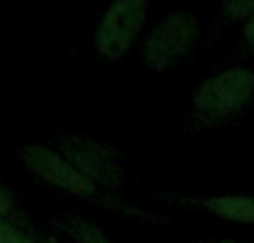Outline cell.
<instances>
[{
    "label": "cell",
    "mask_w": 254,
    "mask_h": 243,
    "mask_svg": "<svg viewBox=\"0 0 254 243\" xmlns=\"http://www.w3.org/2000/svg\"><path fill=\"white\" fill-rule=\"evenodd\" d=\"M22 168L54 190L103 210L143 217L125 201L127 168L121 152L85 134H61L45 143H27L16 152Z\"/></svg>",
    "instance_id": "cell-1"
},
{
    "label": "cell",
    "mask_w": 254,
    "mask_h": 243,
    "mask_svg": "<svg viewBox=\"0 0 254 243\" xmlns=\"http://www.w3.org/2000/svg\"><path fill=\"white\" fill-rule=\"evenodd\" d=\"M254 103V71L234 65L207 76L190 98V125L212 129L239 119Z\"/></svg>",
    "instance_id": "cell-2"
},
{
    "label": "cell",
    "mask_w": 254,
    "mask_h": 243,
    "mask_svg": "<svg viewBox=\"0 0 254 243\" xmlns=\"http://www.w3.org/2000/svg\"><path fill=\"white\" fill-rule=\"evenodd\" d=\"M201 18L192 11H174L147 31L140 47L143 69L165 74L190 61L201 43Z\"/></svg>",
    "instance_id": "cell-3"
},
{
    "label": "cell",
    "mask_w": 254,
    "mask_h": 243,
    "mask_svg": "<svg viewBox=\"0 0 254 243\" xmlns=\"http://www.w3.org/2000/svg\"><path fill=\"white\" fill-rule=\"evenodd\" d=\"M152 0H112L103 11L92 43L105 62H116L138 40L149 16Z\"/></svg>",
    "instance_id": "cell-4"
},
{
    "label": "cell",
    "mask_w": 254,
    "mask_h": 243,
    "mask_svg": "<svg viewBox=\"0 0 254 243\" xmlns=\"http://www.w3.org/2000/svg\"><path fill=\"white\" fill-rule=\"evenodd\" d=\"M176 205L205 212L230 223L254 226V196L250 194H214V196H179Z\"/></svg>",
    "instance_id": "cell-5"
},
{
    "label": "cell",
    "mask_w": 254,
    "mask_h": 243,
    "mask_svg": "<svg viewBox=\"0 0 254 243\" xmlns=\"http://www.w3.org/2000/svg\"><path fill=\"white\" fill-rule=\"evenodd\" d=\"M52 226L74 243H116L103 228L85 219L80 212H65L52 219Z\"/></svg>",
    "instance_id": "cell-6"
},
{
    "label": "cell",
    "mask_w": 254,
    "mask_h": 243,
    "mask_svg": "<svg viewBox=\"0 0 254 243\" xmlns=\"http://www.w3.org/2000/svg\"><path fill=\"white\" fill-rule=\"evenodd\" d=\"M0 243H54L38 228H27L9 219H0Z\"/></svg>",
    "instance_id": "cell-7"
},
{
    "label": "cell",
    "mask_w": 254,
    "mask_h": 243,
    "mask_svg": "<svg viewBox=\"0 0 254 243\" xmlns=\"http://www.w3.org/2000/svg\"><path fill=\"white\" fill-rule=\"evenodd\" d=\"M0 219H9V221H16V223H20V226L36 228L34 221L29 219V214L22 208L20 199L16 196V192L4 181H0Z\"/></svg>",
    "instance_id": "cell-8"
},
{
    "label": "cell",
    "mask_w": 254,
    "mask_h": 243,
    "mask_svg": "<svg viewBox=\"0 0 254 243\" xmlns=\"http://www.w3.org/2000/svg\"><path fill=\"white\" fill-rule=\"evenodd\" d=\"M219 13L230 25H246L250 18H254V0H221Z\"/></svg>",
    "instance_id": "cell-9"
},
{
    "label": "cell",
    "mask_w": 254,
    "mask_h": 243,
    "mask_svg": "<svg viewBox=\"0 0 254 243\" xmlns=\"http://www.w3.org/2000/svg\"><path fill=\"white\" fill-rule=\"evenodd\" d=\"M241 38H243V43L254 52V18H250V20L241 27Z\"/></svg>",
    "instance_id": "cell-10"
}]
</instances>
